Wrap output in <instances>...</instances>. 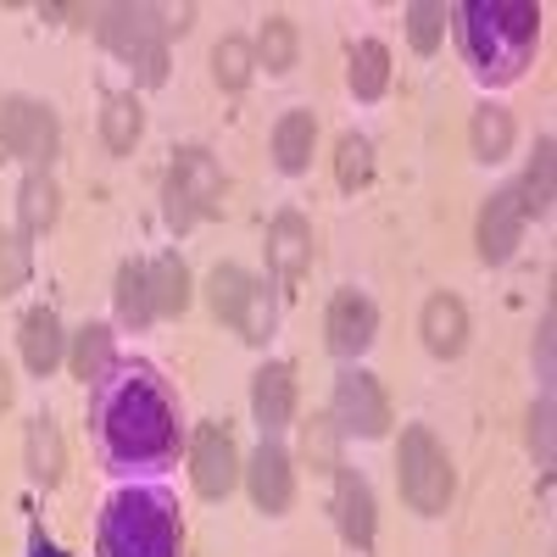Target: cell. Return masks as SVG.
Listing matches in <instances>:
<instances>
[{"mask_svg":"<svg viewBox=\"0 0 557 557\" xmlns=\"http://www.w3.org/2000/svg\"><path fill=\"white\" fill-rule=\"evenodd\" d=\"M535 23L541 12L524 0H469L462 7V39L485 78H519L535 51Z\"/></svg>","mask_w":557,"mask_h":557,"instance_id":"cell-1","label":"cell"},{"mask_svg":"<svg viewBox=\"0 0 557 557\" xmlns=\"http://www.w3.org/2000/svg\"><path fill=\"white\" fill-rule=\"evenodd\" d=\"M101 430H107V446L117 457L151 462L173 446V407L151 385V374H128L101 407Z\"/></svg>","mask_w":557,"mask_h":557,"instance_id":"cell-2","label":"cell"},{"mask_svg":"<svg viewBox=\"0 0 557 557\" xmlns=\"http://www.w3.org/2000/svg\"><path fill=\"white\" fill-rule=\"evenodd\" d=\"M101 557H178L173 507L151 491L112 496L107 519H101Z\"/></svg>","mask_w":557,"mask_h":557,"instance_id":"cell-3","label":"cell"},{"mask_svg":"<svg viewBox=\"0 0 557 557\" xmlns=\"http://www.w3.org/2000/svg\"><path fill=\"white\" fill-rule=\"evenodd\" d=\"M101 39L123 62H134L146 84H162V73H168V45H162L168 23H162L157 7H107L101 12Z\"/></svg>","mask_w":557,"mask_h":557,"instance_id":"cell-4","label":"cell"},{"mask_svg":"<svg viewBox=\"0 0 557 557\" xmlns=\"http://www.w3.org/2000/svg\"><path fill=\"white\" fill-rule=\"evenodd\" d=\"M396 469H401V496L418 507V513H441L451 502V462L435 446L430 430H407L401 451H396Z\"/></svg>","mask_w":557,"mask_h":557,"instance_id":"cell-5","label":"cell"},{"mask_svg":"<svg viewBox=\"0 0 557 557\" xmlns=\"http://www.w3.org/2000/svg\"><path fill=\"white\" fill-rule=\"evenodd\" d=\"M223 196V173L207 151H178L173 173H168V223L190 228L201 212H212Z\"/></svg>","mask_w":557,"mask_h":557,"instance_id":"cell-6","label":"cell"},{"mask_svg":"<svg viewBox=\"0 0 557 557\" xmlns=\"http://www.w3.org/2000/svg\"><path fill=\"white\" fill-rule=\"evenodd\" d=\"M335 424L346 435H362V441L385 435L391 401H385V391H380L374 374H341V385H335Z\"/></svg>","mask_w":557,"mask_h":557,"instance_id":"cell-7","label":"cell"},{"mask_svg":"<svg viewBox=\"0 0 557 557\" xmlns=\"http://www.w3.org/2000/svg\"><path fill=\"white\" fill-rule=\"evenodd\" d=\"M0 139H7L12 157L45 162L57 151V117L45 112L39 101H7V107H0Z\"/></svg>","mask_w":557,"mask_h":557,"instance_id":"cell-8","label":"cell"},{"mask_svg":"<svg viewBox=\"0 0 557 557\" xmlns=\"http://www.w3.org/2000/svg\"><path fill=\"white\" fill-rule=\"evenodd\" d=\"M524 235V207H519V190H496L480 212V257L485 262H507Z\"/></svg>","mask_w":557,"mask_h":557,"instance_id":"cell-9","label":"cell"},{"mask_svg":"<svg viewBox=\"0 0 557 557\" xmlns=\"http://www.w3.org/2000/svg\"><path fill=\"white\" fill-rule=\"evenodd\" d=\"M235 474H240L235 441H228L218 424H207V430L196 435V491H201V496H228Z\"/></svg>","mask_w":557,"mask_h":557,"instance_id":"cell-10","label":"cell"},{"mask_svg":"<svg viewBox=\"0 0 557 557\" xmlns=\"http://www.w3.org/2000/svg\"><path fill=\"white\" fill-rule=\"evenodd\" d=\"M268 262L278 278H301L307 262H312V228L301 212H278L273 228H268Z\"/></svg>","mask_w":557,"mask_h":557,"instance_id":"cell-11","label":"cell"},{"mask_svg":"<svg viewBox=\"0 0 557 557\" xmlns=\"http://www.w3.org/2000/svg\"><path fill=\"white\" fill-rule=\"evenodd\" d=\"M374 323H380V312H374L368 296H357V290L335 296V307H330V351L357 357L368 341H374Z\"/></svg>","mask_w":557,"mask_h":557,"instance_id":"cell-12","label":"cell"},{"mask_svg":"<svg viewBox=\"0 0 557 557\" xmlns=\"http://www.w3.org/2000/svg\"><path fill=\"white\" fill-rule=\"evenodd\" d=\"M290 491H296L290 457L278 451L273 441H262V451L251 457V496H257V507H262V513H285V507H290Z\"/></svg>","mask_w":557,"mask_h":557,"instance_id":"cell-13","label":"cell"},{"mask_svg":"<svg viewBox=\"0 0 557 557\" xmlns=\"http://www.w3.org/2000/svg\"><path fill=\"white\" fill-rule=\"evenodd\" d=\"M251 407L262 418V430H278V424H290V412H296V374L285 362H268L257 385H251Z\"/></svg>","mask_w":557,"mask_h":557,"instance_id":"cell-14","label":"cell"},{"mask_svg":"<svg viewBox=\"0 0 557 557\" xmlns=\"http://www.w3.org/2000/svg\"><path fill=\"white\" fill-rule=\"evenodd\" d=\"M462 341H469V312H462L457 296H430L424 301V346L435 357H457Z\"/></svg>","mask_w":557,"mask_h":557,"instance_id":"cell-15","label":"cell"},{"mask_svg":"<svg viewBox=\"0 0 557 557\" xmlns=\"http://www.w3.org/2000/svg\"><path fill=\"white\" fill-rule=\"evenodd\" d=\"M335 513H341V535H346L351 546H368V541H374V491H368V480H357L351 469L341 474Z\"/></svg>","mask_w":557,"mask_h":557,"instance_id":"cell-16","label":"cell"},{"mask_svg":"<svg viewBox=\"0 0 557 557\" xmlns=\"http://www.w3.org/2000/svg\"><path fill=\"white\" fill-rule=\"evenodd\" d=\"M23 362L34 368V374H51V368L62 362V323L51 307H34L23 318Z\"/></svg>","mask_w":557,"mask_h":557,"instance_id":"cell-17","label":"cell"},{"mask_svg":"<svg viewBox=\"0 0 557 557\" xmlns=\"http://www.w3.org/2000/svg\"><path fill=\"white\" fill-rule=\"evenodd\" d=\"M207 296H212V312L228 318V323L240 330V318H246V307H251V296H257V278H251L246 268H235V262H223V268H212V278H207Z\"/></svg>","mask_w":557,"mask_h":557,"instance_id":"cell-18","label":"cell"},{"mask_svg":"<svg viewBox=\"0 0 557 557\" xmlns=\"http://www.w3.org/2000/svg\"><path fill=\"white\" fill-rule=\"evenodd\" d=\"M23 446H28V474H34V480H45V485H57V480H62L67 451H62V435H57L51 418H34Z\"/></svg>","mask_w":557,"mask_h":557,"instance_id":"cell-19","label":"cell"},{"mask_svg":"<svg viewBox=\"0 0 557 557\" xmlns=\"http://www.w3.org/2000/svg\"><path fill=\"white\" fill-rule=\"evenodd\" d=\"M312 139H318L312 112H290L285 123L273 128V157H278V168H285V173H301L307 157H312Z\"/></svg>","mask_w":557,"mask_h":557,"instance_id":"cell-20","label":"cell"},{"mask_svg":"<svg viewBox=\"0 0 557 557\" xmlns=\"http://www.w3.org/2000/svg\"><path fill=\"white\" fill-rule=\"evenodd\" d=\"M146 278H151V312H184L190 307V273H184L178 257H157L146 268Z\"/></svg>","mask_w":557,"mask_h":557,"instance_id":"cell-21","label":"cell"},{"mask_svg":"<svg viewBox=\"0 0 557 557\" xmlns=\"http://www.w3.org/2000/svg\"><path fill=\"white\" fill-rule=\"evenodd\" d=\"M385 84H391V51L380 39H362L351 51V89H357V101L385 96Z\"/></svg>","mask_w":557,"mask_h":557,"instance_id":"cell-22","label":"cell"},{"mask_svg":"<svg viewBox=\"0 0 557 557\" xmlns=\"http://www.w3.org/2000/svg\"><path fill=\"white\" fill-rule=\"evenodd\" d=\"M17 212H23V228H28V235H39V228L57 223V184H51V173H28V178H23Z\"/></svg>","mask_w":557,"mask_h":557,"instance_id":"cell-23","label":"cell"},{"mask_svg":"<svg viewBox=\"0 0 557 557\" xmlns=\"http://www.w3.org/2000/svg\"><path fill=\"white\" fill-rule=\"evenodd\" d=\"M251 62H262L268 73H285V67L296 62V28H290V17H268V23H262Z\"/></svg>","mask_w":557,"mask_h":557,"instance_id":"cell-24","label":"cell"},{"mask_svg":"<svg viewBox=\"0 0 557 557\" xmlns=\"http://www.w3.org/2000/svg\"><path fill=\"white\" fill-rule=\"evenodd\" d=\"M507 146H513V117L502 107H480L474 112V151L485 162H496V157H507Z\"/></svg>","mask_w":557,"mask_h":557,"instance_id":"cell-25","label":"cell"},{"mask_svg":"<svg viewBox=\"0 0 557 557\" xmlns=\"http://www.w3.org/2000/svg\"><path fill=\"white\" fill-rule=\"evenodd\" d=\"M552 139H541L535 146V162H530V173H524V196H519V207L524 212H535V218H546L552 212Z\"/></svg>","mask_w":557,"mask_h":557,"instance_id":"cell-26","label":"cell"},{"mask_svg":"<svg viewBox=\"0 0 557 557\" xmlns=\"http://www.w3.org/2000/svg\"><path fill=\"white\" fill-rule=\"evenodd\" d=\"M117 312H123V323H146L151 318V278H146L139 262H128L117 273Z\"/></svg>","mask_w":557,"mask_h":557,"instance_id":"cell-27","label":"cell"},{"mask_svg":"<svg viewBox=\"0 0 557 557\" xmlns=\"http://www.w3.org/2000/svg\"><path fill=\"white\" fill-rule=\"evenodd\" d=\"M107 362H112V330L89 323V330L78 335V346H73V374H78V380H101Z\"/></svg>","mask_w":557,"mask_h":557,"instance_id":"cell-28","label":"cell"},{"mask_svg":"<svg viewBox=\"0 0 557 557\" xmlns=\"http://www.w3.org/2000/svg\"><path fill=\"white\" fill-rule=\"evenodd\" d=\"M212 73H218L223 89H246V84H251V45H246V39H218Z\"/></svg>","mask_w":557,"mask_h":557,"instance_id":"cell-29","label":"cell"},{"mask_svg":"<svg viewBox=\"0 0 557 557\" xmlns=\"http://www.w3.org/2000/svg\"><path fill=\"white\" fill-rule=\"evenodd\" d=\"M101 134H107L112 151H128V146H134V139H139V107H134V96H112V101H107Z\"/></svg>","mask_w":557,"mask_h":557,"instance_id":"cell-30","label":"cell"},{"mask_svg":"<svg viewBox=\"0 0 557 557\" xmlns=\"http://www.w3.org/2000/svg\"><path fill=\"white\" fill-rule=\"evenodd\" d=\"M368 173H374V151H368V139L346 134V139H341V151H335V178L346 184V190H357Z\"/></svg>","mask_w":557,"mask_h":557,"instance_id":"cell-31","label":"cell"},{"mask_svg":"<svg viewBox=\"0 0 557 557\" xmlns=\"http://www.w3.org/2000/svg\"><path fill=\"white\" fill-rule=\"evenodd\" d=\"M441 28H446V7H430V0H418V7H407V34H412V51H435L441 45Z\"/></svg>","mask_w":557,"mask_h":557,"instance_id":"cell-32","label":"cell"},{"mask_svg":"<svg viewBox=\"0 0 557 557\" xmlns=\"http://www.w3.org/2000/svg\"><path fill=\"white\" fill-rule=\"evenodd\" d=\"M28 278V246L23 235H0V290H17Z\"/></svg>","mask_w":557,"mask_h":557,"instance_id":"cell-33","label":"cell"},{"mask_svg":"<svg viewBox=\"0 0 557 557\" xmlns=\"http://www.w3.org/2000/svg\"><path fill=\"white\" fill-rule=\"evenodd\" d=\"M307 457L318 462V469H341V462H335V430H330V418H312V430H307Z\"/></svg>","mask_w":557,"mask_h":557,"instance_id":"cell-34","label":"cell"},{"mask_svg":"<svg viewBox=\"0 0 557 557\" xmlns=\"http://www.w3.org/2000/svg\"><path fill=\"white\" fill-rule=\"evenodd\" d=\"M530 441H535V457L552 462V401H541V407L530 412Z\"/></svg>","mask_w":557,"mask_h":557,"instance_id":"cell-35","label":"cell"},{"mask_svg":"<svg viewBox=\"0 0 557 557\" xmlns=\"http://www.w3.org/2000/svg\"><path fill=\"white\" fill-rule=\"evenodd\" d=\"M7 401H12V374L0 368V412H7Z\"/></svg>","mask_w":557,"mask_h":557,"instance_id":"cell-36","label":"cell"},{"mask_svg":"<svg viewBox=\"0 0 557 557\" xmlns=\"http://www.w3.org/2000/svg\"><path fill=\"white\" fill-rule=\"evenodd\" d=\"M34 557H62V552H57L51 541H39V535H34Z\"/></svg>","mask_w":557,"mask_h":557,"instance_id":"cell-37","label":"cell"}]
</instances>
